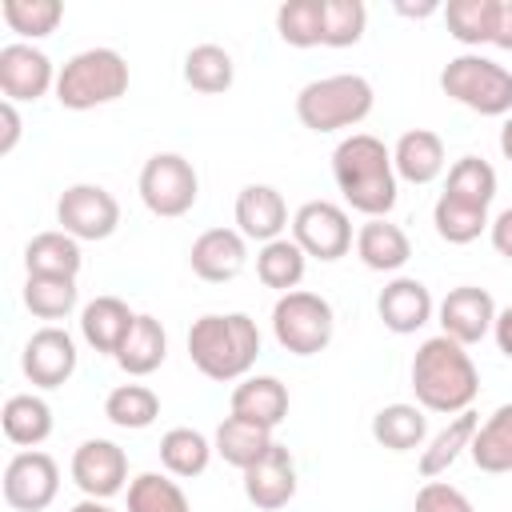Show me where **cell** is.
Instances as JSON below:
<instances>
[{"instance_id":"obj_23","label":"cell","mask_w":512,"mask_h":512,"mask_svg":"<svg viewBox=\"0 0 512 512\" xmlns=\"http://www.w3.org/2000/svg\"><path fill=\"white\" fill-rule=\"evenodd\" d=\"M356 256L372 272H400L408 264V256H412V240H408V232L400 224H392V220L380 216V220L360 224V232H356Z\"/></svg>"},{"instance_id":"obj_4","label":"cell","mask_w":512,"mask_h":512,"mask_svg":"<svg viewBox=\"0 0 512 512\" xmlns=\"http://www.w3.org/2000/svg\"><path fill=\"white\" fill-rule=\"evenodd\" d=\"M128 92V60L116 48H84L56 72V100L68 112L112 104Z\"/></svg>"},{"instance_id":"obj_1","label":"cell","mask_w":512,"mask_h":512,"mask_svg":"<svg viewBox=\"0 0 512 512\" xmlns=\"http://www.w3.org/2000/svg\"><path fill=\"white\" fill-rule=\"evenodd\" d=\"M332 180L348 208L364 212L368 220H380L396 208V168L384 140L368 132H352L332 152Z\"/></svg>"},{"instance_id":"obj_41","label":"cell","mask_w":512,"mask_h":512,"mask_svg":"<svg viewBox=\"0 0 512 512\" xmlns=\"http://www.w3.org/2000/svg\"><path fill=\"white\" fill-rule=\"evenodd\" d=\"M0 16L24 40H40V36L56 32V24L64 20V4L60 0H4Z\"/></svg>"},{"instance_id":"obj_27","label":"cell","mask_w":512,"mask_h":512,"mask_svg":"<svg viewBox=\"0 0 512 512\" xmlns=\"http://www.w3.org/2000/svg\"><path fill=\"white\" fill-rule=\"evenodd\" d=\"M0 424H4V436L20 448H36L52 436V408L48 400L32 396V392H20V396H8L4 400V412H0Z\"/></svg>"},{"instance_id":"obj_48","label":"cell","mask_w":512,"mask_h":512,"mask_svg":"<svg viewBox=\"0 0 512 512\" xmlns=\"http://www.w3.org/2000/svg\"><path fill=\"white\" fill-rule=\"evenodd\" d=\"M396 12L400 16H432V12H440V4L436 0H428V4H396Z\"/></svg>"},{"instance_id":"obj_46","label":"cell","mask_w":512,"mask_h":512,"mask_svg":"<svg viewBox=\"0 0 512 512\" xmlns=\"http://www.w3.org/2000/svg\"><path fill=\"white\" fill-rule=\"evenodd\" d=\"M492 44L512 52V0H500L496 8V28H492Z\"/></svg>"},{"instance_id":"obj_6","label":"cell","mask_w":512,"mask_h":512,"mask_svg":"<svg viewBox=\"0 0 512 512\" xmlns=\"http://www.w3.org/2000/svg\"><path fill=\"white\" fill-rule=\"evenodd\" d=\"M440 88L480 116H512V72L480 52L452 56L440 72Z\"/></svg>"},{"instance_id":"obj_19","label":"cell","mask_w":512,"mask_h":512,"mask_svg":"<svg viewBox=\"0 0 512 512\" xmlns=\"http://www.w3.org/2000/svg\"><path fill=\"white\" fill-rule=\"evenodd\" d=\"M232 216H236V232L256 244H272L288 228V204L272 184H244Z\"/></svg>"},{"instance_id":"obj_40","label":"cell","mask_w":512,"mask_h":512,"mask_svg":"<svg viewBox=\"0 0 512 512\" xmlns=\"http://www.w3.org/2000/svg\"><path fill=\"white\" fill-rule=\"evenodd\" d=\"M128 512H192L184 488L160 472H140L128 484Z\"/></svg>"},{"instance_id":"obj_33","label":"cell","mask_w":512,"mask_h":512,"mask_svg":"<svg viewBox=\"0 0 512 512\" xmlns=\"http://www.w3.org/2000/svg\"><path fill=\"white\" fill-rule=\"evenodd\" d=\"M232 80H236V64L220 44L188 48V56H184V84L188 88H196L204 96H216V92H228Z\"/></svg>"},{"instance_id":"obj_26","label":"cell","mask_w":512,"mask_h":512,"mask_svg":"<svg viewBox=\"0 0 512 512\" xmlns=\"http://www.w3.org/2000/svg\"><path fill=\"white\" fill-rule=\"evenodd\" d=\"M476 428H480V416H476V412H456V416L428 440V448H420V464H416L420 476H424V480L444 476V472L456 464V456H460L464 448H472Z\"/></svg>"},{"instance_id":"obj_32","label":"cell","mask_w":512,"mask_h":512,"mask_svg":"<svg viewBox=\"0 0 512 512\" xmlns=\"http://www.w3.org/2000/svg\"><path fill=\"white\" fill-rule=\"evenodd\" d=\"M212 452H216L212 440H208L204 432H196V428H168V432L160 436V464H164L172 476H180V480L200 476V472L208 468Z\"/></svg>"},{"instance_id":"obj_14","label":"cell","mask_w":512,"mask_h":512,"mask_svg":"<svg viewBox=\"0 0 512 512\" xmlns=\"http://www.w3.org/2000/svg\"><path fill=\"white\" fill-rule=\"evenodd\" d=\"M20 368H24V376L36 388H60L76 372V340L64 328L48 324V328H40V332L28 336L24 356H20Z\"/></svg>"},{"instance_id":"obj_47","label":"cell","mask_w":512,"mask_h":512,"mask_svg":"<svg viewBox=\"0 0 512 512\" xmlns=\"http://www.w3.org/2000/svg\"><path fill=\"white\" fill-rule=\"evenodd\" d=\"M492 336H496V348L512 360V304L496 312V324H492Z\"/></svg>"},{"instance_id":"obj_12","label":"cell","mask_w":512,"mask_h":512,"mask_svg":"<svg viewBox=\"0 0 512 512\" xmlns=\"http://www.w3.org/2000/svg\"><path fill=\"white\" fill-rule=\"evenodd\" d=\"M128 480V456L112 440H84L72 452V484L88 500H108L124 488Z\"/></svg>"},{"instance_id":"obj_15","label":"cell","mask_w":512,"mask_h":512,"mask_svg":"<svg viewBox=\"0 0 512 512\" xmlns=\"http://www.w3.org/2000/svg\"><path fill=\"white\" fill-rule=\"evenodd\" d=\"M48 88H56L52 60L32 44H4L0 48V92L4 100H40Z\"/></svg>"},{"instance_id":"obj_50","label":"cell","mask_w":512,"mask_h":512,"mask_svg":"<svg viewBox=\"0 0 512 512\" xmlns=\"http://www.w3.org/2000/svg\"><path fill=\"white\" fill-rule=\"evenodd\" d=\"M72 512H116V508H108L104 500H88V496H84V500H80Z\"/></svg>"},{"instance_id":"obj_22","label":"cell","mask_w":512,"mask_h":512,"mask_svg":"<svg viewBox=\"0 0 512 512\" xmlns=\"http://www.w3.org/2000/svg\"><path fill=\"white\" fill-rule=\"evenodd\" d=\"M392 168H396V180H408V184H432L440 172H444V140L428 128H412L396 140L392 148Z\"/></svg>"},{"instance_id":"obj_7","label":"cell","mask_w":512,"mask_h":512,"mask_svg":"<svg viewBox=\"0 0 512 512\" xmlns=\"http://www.w3.org/2000/svg\"><path fill=\"white\" fill-rule=\"evenodd\" d=\"M272 332H276V344L292 356H316L332 344V332H336V316H332V304L316 292H284L272 308Z\"/></svg>"},{"instance_id":"obj_44","label":"cell","mask_w":512,"mask_h":512,"mask_svg":"<svg viewBox=\"0 0 512 512\" xmlns=\"http://www.w3.org/2000/svg\"><path fill=\"white\" fill-rule=\"evenodd\" d=\"M488 240H492V248H496L504 260H512V208H504V212L488 224Z\"/></svg>"},{"instance_id":"obj_45","label":"cell","mask_w":512,"mask_h":512,"mask_svg":"<svg viewBox=\"0 0 512 512\" xmlns=\"http://www.w3.org/2000/svg\"><path fill=\"white\" fill-rule=\"evenodd\" d=\"M0 124H4V132H0V156H8L16 148V140H20V112H16L12 100L0 104Z\"/></svg>"},{"instance_id":"obj_10","label":"cell","mask_w":512,"mask_h":512,"mask_svg":"<svg viewBox=\"0 0 512 512\" xmlns=\"http://www.w3.org/2000/svg\"><path fill=\"white\" fill-rule=\"evenodd\" d=\"M292 240L304 248V256L332 264V260L348 256V248H352V220L332 200H308L292 216Z\"/></svg>"},{"instance_id":"obj_28","label":"cell","mask_w":512,"mask_h":512,"mask_svg":"<svg viewBox=\"0 0 512 512\" xmlns=\"http://www.w3.org/2000/svg\"><path fill=\"white\" fill-rule=\"evenodd\" d=\"M428 436V420L420 404H384L372 416V440L388 452H412Z\"/></svg>"},{"instance_id":"obj_11","label":"cell","mask_w":512,"mask_h":512,"mask_svg":"<svg viewBox=\"0 0 512 512\" xmlns=\"http://www.w3.org/2000/svg\"><path fill=\"white\" fill-rule=\"evenodd\" d=\"M60 492V468L48 452H16L4 468V500L16 512H44Z\"/></svg>"},{"instance_id":"obj_36","label":"cell","mask_w":512,"mask_h":512,"mask_svg":"<svg viewBox=\"0 0 512 512\" xmlns=\"http://www.w3.org/2000/svg\"><path fill=\"white\" fill-rule=\"evenodd\" d=\"M104 416L116 424V428H128V432H140L148 424H156L160 416V396L144 384H120L108 392L104 400Z\"/></svg>"},{"instance_id":"obj_24","label":"cell","mask_w":512,"mask_h":512,"mask_svg":"<svg viewBox=\"0 0 512 512\" xmlns=\"http://www.w3.org/2000/svg\"><path fill=\"white\" fill-rule=\"evenodd\" d=\"M84 256H80V240L52 228V232H36L28 244H24V268L28 276H72L80 272Z\"/></svg>"},{"instance_id":"obj_39","label":"cell","mask_w":512,"mask_h":512,"mask_svg":"<svg viewBox=\"0 0 512 512\" xmlns=\"http://www.w3.org/2000/svg\"><path fill=\"white\" fill-rule=\"evenodd\" d=\"M24 308L40 320H64L76 308V280L72 276H28Z\"/></svg>"},{"instance_id":"obj_13","label":"cell","mask_w":512,"mask_h":512,"mask_svg":"<svg viewBox=\"0 0 512 512\" xmlns=\"http://www.w3.org/2000/svg\"><path fill=\"white\" fill-rule=\"evenodd\" d=\"M436 316H440V332L468 348V344H476V340H484L492 332V324H496V300H492L488 288L460 284V288H452L440 300Z\"/></svg>"},{"instance_id":"obj_49","label":"cell","mask_w":512,"mask_h":512,"mask_svg":"<svg viewBox=\"0 0 512 512\" xmlns=\"http://www.w3.org/2000/svg\"><path fill=\"white\" fill-rule=\"evenodd\" d=\"M500 152H504V160L512 164V116H508L504 128H500Z\"/></svg>"},{"instance_id":"obj_18","label":"cell","mask_w":512,"mask_h":512,"mask_svg":"<svg viewBox=\"0 0 512 512\" xmlns=\"http://www.w3.org/2000/svg\"><path fill=\"white\" fill-rule=\"evenodd\" d=\"M432 308H436V304H432V292H428V284L416 280V276H396V280H388V284L380 288V296H376V312H380L384 328L396 332V336L420 332V328L432 320Z\"/></svg>"},{"instance_id":"obj_25","label":"cell","mask_w":512,"mask_h":512,"mask_svg":"<svg viewBox=\"0 0 512 512\" xmlns=\"http://www.w3.org/2000/svg\"><path fill=\"white\" fill-rule=\"evenodd\" d=\"M164 356H168V332H164V324L156 316L140 312L136 324H132V332H128V340L116 352V364L128 376H148V372H156L164 364Z\"/></svg>"},{"instance_id":"obj_35","label":"cell","mask_w":512,"mask_h":512,"mask_svg":"<svg viewBox=\"0 0 512 512\" xmlns=\"http://www.w3.org/2000/svg\"><path fill=\"white\" fill-rule=\"evenodd\" d=\"M444 196L464 200V204H476V208H488L496 200V168L488 160H480V156H460L448 168Z\"/></svg>"},{"instance_id":"obj_17","label":"cell","mask_w":512,"mask_h":512,"mask_svg":"<svg viewBox=\"0 0 512 512\" xmlns=\"http://www.w3.org/2000/svg\"><path fill=\"white\" fill-rule=\"evenodd\" d=\"M244 496L260 512H276L296 496V460L284 444H272L252 468H244Z\"/></svg>"},{"instance_id":"obj_3","label":"cell","mask_w":512,"mask_h":512,"mask_svg":"<svg viewBox=\"0 0 512 512\" xmlns=\"http://www.w3.org/2000/svg\"><path fill=\"white\" fill-rule=\"evenodd\" d=\"M188 356L216 384L244 380L260 356V328L248 312H208L188 328Z\"/></svg>"},{"instance_id":"obj_2","label":"cell","mask_w":512,"mask_h":512,"mask_svg":"<svg viewBox=\"0 0 512 512\" xmlns=\"http://www.w3.org/2000/svg\"><path fill=\"white\" fill-rule=\"evenodd\" d=\"M412 392L424 412L456 416V412H468V404L476 400L480 372L464 352V344L440 332V336H428L412 356Z\"/></svg>"},{"instance_id":"obj_38","label":"cell","mask_w":512,"mask_h":512,"mask_svg":"<svg viewBox=\"0 0 512 512\" xmlns=\"http://www.w3.org/2000/svg\"><path fill=\"white\" fill-rule=\"evenodd\" d=\"M432 224L440 232V240L448 244H472L480 240V232H488V208H476V204H464V200H452L440 192L436 208H432Z\"/></svg>"},{"instance_id":"obj_20","label":"cell","mask_w":512,"mask_h":512,"mask_svg":"<svg viewBox=\"0 0 512 512\" xmlns=\"http://www.w3.org/2000/svg\"><path fill=\"white\" fill-rule=\"evenodd\" d=\"M228 416H240V420L260 424V428L272 432V428L288 416V388H284L276 376H244V380L232 388Z\"/></svg>"},{"instance_id":"obj_42","label":"cell","mask_w":512,"mask_h":512,"mask_svg":"<svg viewBox=\"0 0 512 512\" xmlns=\"http://www.w3.org/2000/svg\"><path fill=\"white\" fill-rule=\"evenodd\" d=\"M368 28V8L360 0H324V48H352Z\"/></svg>"},{"instance_id":"obj_34","label":"cell","mask_w":512,"mask_h":512,"mask_svg":"<svg viewBox=\"0 0 512 512\" xmlns=\"http://www.w3.org/2000/svg\"><path fill=\"white\" fill-rule=\"evenodd\" d=\"M496 8H500V0H448L440 12H444V24H448L452 40H460L468 48H480V44H492Z\"/></svg>"},{"instance_id":"obj_29","label":"cell","mask_w":512,"mask_h":512,"mask_svg":"<svg viewBox=\"0 0 512 512\" xmlns=\"http://www.w3.org/2000/svg\"><path fill=\"white\" fill-rule=\"evenodd\" d=\"M472 464L488 476L512 472V404H500L472 436Z\"/></svg>"},{"instance_id":"obj_16","label":"cell","mask_w":512,"mask_h":512,"mask_svg":"<svg viewBox=\"0 0 512 512\" xmlns=\"http://www.w3.org/2000/svg\"><path fill=\"white\" fill-rule=\"evenodd\" d=\"M188 264L200 280L208 284H224V280H236L248 264V240L236 232V228H208L192 240L188 248Z\"/></svg>"},{"instance_id":"obj_37","label":"cell","mask_w":512,"mask_h":512,"mask_svg":"<svg viewBox=\"0 0 512 512\" xmlns=\"http://www.w3.org/2000/svg\"><path fill=\"white\" fill-rule=\"evenodd\" d=\"M276 32L292 48L324 44V0H288L276 8Z\"/></svg>"},{"instance_id":"obj_21","label":"cell","mask_w":512,"mask_h":512,"mask_svg":"<svg viewBox=\"0 0 512 512\" xmlns=\"http://www.w3.org/2000/svg\"><path fill=\"white\" fill-rule=\"evenodd\" d=\"M136 316H140V312H132L120 296H96V300H88L84 312H80V336H84L96 352L116 356L120 344L128 340Z\"/></svg>"},{"instance_id":"obj_43","label":"cell","mask_w":512,"mask_h":512,"mask_svg":"<svg viewBox=\"0 0 512 512\" xmlns=\"http://www.w3.org/2000/svg\"><path fill=\"white\" fill-rule=\"evenodd\" d=\"M412 512H476V508H472V500H468L460 488H452V484H444V480H428V484L416 492Z\"/></svg>"},{"instance_id":"obj_30","label":"cell","mask_w":512,"mask_h":512,"mask_svg":"<svg viewBox=\"0 0 512 512\" xmlns=\"http://www.w3.org/2000/svg\"><path fill=\"white\" fill-rule=\"evenodd\" d=\"M272 444H276V440H272L268 428L248 424V420H240V416H224L220 428H216V440H212V448L220 452V460L232 464V468H240V472L252 468Z\"/></svg>"},{"instance_id":"obj_8","label":"cell","mask_w":512,"mask_h":512,"mask_svg":"<svg viewBox=\"0 0 512 512\" xmlns=\"http://www.w3.org/2000/svg\"><path fill=\"white\" fill-rule=\"evenodd\" d=\"M136 188L152 216L176 220V216L192 212V204L200 196V176H196L192 160H184L180 152H156L144 160Z\"/></svg>"},{"instance_id":"obj_5","label":"cell","mask_w":512,"mask_h":512,"mask_svg":"<svg viewBox=\"0 0 512 512\" xmlns=\"http://www.w3.org/2000/svg\"><path fill=\"white\" fill-rule=\"evenodd\" d=\"M372 84L356 72H336V76H320L308 80L296 92V116L308 132H336V128H352L372 112Z\"/></svg>"},{"instance_id":"obj_31","label":"cell","mask_w":512,"mask_h":512,"mask_svg":"<svg viewBox=\"0 0 512 512\" xmlns=\"http://www.w3.org/2000/svg\"><path fill=\"white\" fill-rule=\"evenodd\" d=\"M304 260H308L304 248L296 240L280 236L272 244H260V252H256V276H260L264 288H276L284 296V292H296V284L304 280Z\"/></svg>"},{"instance_id":"obj_9","label":"cell","mask_w":512,"mask_h":512,"mask_svg":"<svg viewBox=\"0 0 512 512\" xmlns=\"http://www.w3.org/2000/svg\"><path fill=\"white\" fill-rule=\"evenodd\" d=\"M56 224L76 240H108L120 224V204L100 184H72L56 200Z\"/></svg>"}]
</instances>
